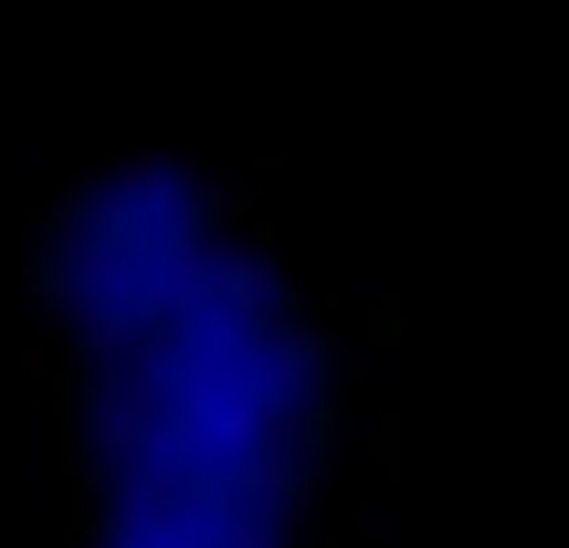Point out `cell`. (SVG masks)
Listing matches in <instances>:
<instances>
[{"mask_svg": "<svg viewBox=\"0 0 569 548\" xmlns=\"http://www.w3.org/2000/svg\"><path fill=\"white\" fill-rule=\"evenodd\" d=\"M401 327H411L401 306H390V296H369V348H401Z\"/></svg>", "mask_w": 569, "mask_h": 548, "instance_id": "obj_3", "label": "cell"}, {"mask_svg": "<svg viewBox=\"0 0 569 548\" xmlns=\"http://www.w3.org/2000/svg\"><path fill=\"white\" fill-rule=\"evenodd\" d=\"M327 528H338V538H380L390 528V517H380V486H348V475H338V486H327Z\"/></svg>", "mask_w": 569, "mask_h": 548, "instance_id": "obj_1", "label": "cell"}, {"mask_svg": "<svg viewBox=\"0 0 569 548\" xmlns=\"http://www.w3.org/2000/svg\"><path fill=\"white\" fill-rule=\"evenodd\" d=\"M380 475H401V411L369 422V486H380Z\"/></svg>", "mask_w": 569, "mask_h": 548, "instance_id": "obj_2", "label": "cell"}]
</instances>
